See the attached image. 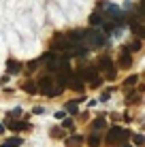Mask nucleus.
I'll list each match as a JSON object with an SVG mask.
<instances>
[{
    "label": "nucleus",
    "instance_id": "nucleus-1",
    "mask_svg": "<svg viewBox=\"0 0 145 147\" xmlns=\"http://www.w3.org/2000/svg\"><path fill=\"white\" fill-rule=\"evenodd\" d=\"M36 88H38V92L45 94V96H60L62 90H64L62 85H56V81L51 77H41L38 83H36Z\"/></svg>",
    "mask_w": 145,
    "mask_h": 147
},
{
    "label": "nucleus",
    "instance_id": "nucleus-2",
    "mask_svg": "<svg viewBox=\"0 0 145 147\" xmlns=\"http://www.w3.org/2000/svg\"><path fill=\"white\" fill-rule=\"evenodd\" d=\"M126 139H130V132H128V130H122L119 126H113L107 132V143L109 145L111 143H122V141H126Z\"/></svg>",
    "mask_w": 145,
    "mask_h": 147
},
{
    "label": "nucleus",
    "instance_id": "nucleus-3",
    "mask_svg": "<svg viewBox=\"0 0 145 147\" xmlns=\"http://www.w3.org/2000/svg\"><path fill=\"white\" fill-rule=\"evenodd\" d=\"M83 36H86V40H88L90 45L107 47V36H105V34H100L98 30H86V32H83Z\"/></svg>",
    "mask_w": 145,
    "mask_h": 147
},
{
    "label": "nucleus",
    "instance_id": "nucleus-4",
    "mask_svg": "<svg viewBox=\"0 0 145 147\" xmlns=\"http://www.w3.org/2000/svg\"><path fill=\"white\" fill-rule=\"evenodd\" d=\"M96 77H98V70H96V68H92V66H90V68H81L77 75H75V79H79V81H88V83H92V81L96 79Z\"/></svg>",
    "mask_w": 145,
    "mask_h": 147
},
{
    "label": "nucleus",
    "instance_id": "nucleus-5",
    "mask_svg": "<svg viewBox=\"0 0 145 147\" xmlns=\"http://www.w3.org/2000/svg\"><path fill=\"white\" fill-rule=\"evenodd\" d=\"M71 47V43L66 40V36H60V34H56L51 40V51H66V49Z\"/></svg>",
    "mask_w": 145,
    "mask_h": 147
},
{
    "label": "nucleus",
    "instance_id": "nucleus-6",
    "mask_svg": "<svg viewBox=\"0 0 145 147\" xmlns=\"http://www.w3.org/2000/svg\"><path fill=\"white\" fill-rule=\"evenodd\" d=\"M117 64H119L122 68H130V66H132V55L128 53V51H124V53L117 58Z\"/></svg>",
    "mask_w": 145,
    "mask_h": 147
},
{
    "label": "nucleus",
    "instance_id": "nucleus-7",
    "mask_svg": "<svg viewBox=\"0 0 145 147\" xmlns=\"http://www.w3.org/2000/svg\"><path fill=\"white\" fill-rule=\"evenodd\" d=\"M128 24H130V26H132L134 34H137L139 38H141V36H145V28H143V26H141V24H139V22H137V19H134V17H130V19H128Z\"/></svg>",
    "mask_w": 145,
    "mask_h": 147
},
{
    "label": "nucleus",
    "instance_id": "nucleus-8",
    "mask_svg": "<svg viewBox=\"0 0 145 147\" xmlns=\"http://www.w3.org/2000/svg\"><path fill=\"white\" fill-rule=\"evenodd\" d=\"M24 145V141L19 139V136H11V139H7L0 147H22Z\"/></svg>",
    "mask_w": 145,
    "mask_h": 147
},
{
    "label": "nucleus",
    "instance_id": "nucleus-9",
    "mask_svg": "<svg viewBox=\"0 0 145 147\" xmlns=\"http://www.w3.org/2000/svg\"><path fill=\"white\" fill-rule=\"evenodd\" d=\"M98 68L105 70V73H107V70H111V68H113V66H111V58H109V55H103V58L98 60Z\"/></svg>",
    "mask_w": 145,
    "mask_h": 147
},
{
    "label": "nucleus",
    "instance_id": "nucleus-10",
    "mask_svg": "<svg viewBox=\"0 0 145 147\" xmlns=\"http://www.w3.org/2000/svg\"><path fill=\"white\" fill-rule=\"evenodd\" d=\"M22 90H24V92H28V94H36V92H38V88H36V83H34V81H24V83H22Z\"/></svg>",
    "mask_w": 145,
    "mask_h": 147
},
{
    "label": "nucleus",
    "instance_id": "nucleus-11",
    "mask_svg": "<svg viewBox=\"0 0 145 147\" xmlns=\"http://www.w3.org/2000/svg\"><path fill=\"white\" fill-rule=\"evenodd\" d=\"M7 126L11 130H24V128H28V124H24V121H15V119H9L7 117Z\"/></svg>",
    "mask_w": 145,
    "mask_h": 147
},
{
    "label": "nucleus",
    "instance_id": "nucleus-12",
    "mask_svg": "<svg viewBox=\"0 0 145 147\" xmlns=\"http://www.w3.org/2000/svg\"><path fill=\"white\" fill-rule=\"evenodd\" d=\"M7 70L11 75H17L19 70H22V66H19V62H15V60H9V62H7Z\"/></svg>",
    "mask_w": 145,
    "mask_h": 147
},
{
    "label": "nucleus",
    "instance_id": "nucleus-13",
    "mask_svg": "<svg viewBox=\"0 0 145 147\" xmlns=\"http://www.w3.org/2000/svg\"><path fill=\"white\" fill-rule=\"evenodd\" d=\"M88 145H90V147H98V145H100V136L94 132V130H92V134L88 136Z\"/></svg>",
    "mask_w": 145,
    "mask_h": 147
},
{
    "label": "nucleus",
    "instance_id": "nucleus-14",
    "mask_svg": "<svg viewBox=\"0 0 145 147\" xmlns=\"http://www.w3.org/2000/svg\"><path fill=\"white\" fill-rule=\"evenodd\" d=\"M90 24H92V26H100V24H103L100 13H92V15H90Z\"/></svg>",
    "mask_w": 145,
    "mask_h": 147
},
{
    "label": "nucleus",
    "instance_id": "nucleus-15",
    "mask_svg": "<svg viewBox=\"0 0 145 147\" xmlns=\"http://www.w3.org/2000/svg\"><path fill=\"white\" fill-rule=\"evenodd\" d=\"M81 141H83L81 136H79V134H75V136H71V139L66 141V145H68V147H77L79 143H81Z\"/></svg>",
    "mask_w": 145,
    "mask_h": 147
},
{
    "label": "nucleus",
    "instance_id": "nucleus-16",
    "mask_svg": "<svg viewBox=\"0 0 145 147\" xmlns=\"http://www.w3.org/2000/svg\"><path fill=\"white\" fill-rule=\"evenodd\" d=\"M92 130H103L105 128V117H98L96 121H92V126H90Z\"/></svg>",
    "mask_w": 145,
    "mask_h": 147
},
{
    "label": "nucleus",
    "instance_id": "nucleus-17",
    "mask_svg": "<svg viewBox=\"0 0 145 147\" xmlns=\"http://www.w3.org/2000/svg\"><path fill=\"white\" fill-rule=\"evenodd\" d=\"M100 26H103V32L107 34V36H109V34L113 32V30H115V24H113V22H111V24H105V22H103Z\"/></svg>",
    "mask_w": 145,
    "mask_h": 147
},
{
    "label": "nucleus",
    "instance_id": "nucleus-18",
    "mask_svg": "<svg viewBox=\"0 0 145 147\" xmlns=\"http://www.w3.org/2000/svg\"><path fill=\"white\" fill-rule=\"evenodd\" d=\"M128 49H130V51H139V49H141V40H132V43H130V47H126V51H128Z\"/></svg>",
    "mask_w": 145,
    "mask_h": 147
},
{
    "label": "nucleus",
    "instance_id": "nucleus-19",
    "mask_svg": "<svg viewBox=\"0 0 145 147\" xmlns=\"http://www.w3.org/2000/svg\"><path fill=\"white\" fill-rule=\"evenodd\" d=\"M51 136H53V139H62V136H64V130H62V128H51Z\"/></svg>",
    "mask_w": 145,
    "mask_h": 147
},
{
    "label": "nucleus",
    "instance_id": "nucleus-20",
    "mask_svg": "<svg viewBox=\"0 0 145 147\" xmlns=\"http://www.w3.org/2000/svg\"><path fill=\"white\" fill-rule=\"evenodd\" d=\"M137 81H139V77H137V75H130V77H128L126 81H124V83H126V88H128V85H137Z\"/></svg>",
    "mask_w": 145,
    "mask_h": 147
},
{
    "label": "nucleus",
    "instance_id": "nucleus-21",
    "mask_svg": "<svg viewBox=\"0 0 145 147\" xmlns=\"http://www.w3.org/2000/svg\"><path fill=\"white\" fill-rule=\"evenodd\" d=\"M132 143L137 145V147H139V145H143V134H134V136H132Z\"/></svg>",
    "mask_w": 145,
    "mask_h": 147
},
{
    "label": "nucleus",
    "instance_id": "nucleus-22",
    "mask_svg": "<svg viewBox=\"0 0 145 147\" xmlns=\"http://www.w3.org/2000/svg\"><path fill=\"white\" fill-rule=\"evenodd\" d=\"M66 111L75 115V113H77V102H68V105H66Z\"/></svg>",
    "mask_w": 145,
    "mask_h": 147
},
{
    "label": "nucleus",
    "instance_id": "nucleus-23",
    "mask_svg": "<svg viewBox=\"0 0 145 147\" xmlns=\"http://www.w3.org/2000/svg\"><path fill=\"white\" fill-rule=\"evenodd\" d=\"M64 128L71 130V128H73V119H64Z\"/></svg>",
    "mask_w": 145,
    "mask_h": 147
},
{
    "label": "nucleus",
    "instance_id": "nucleus-24",
    "mask_svg": "<svg viewBox=\"0 0 145 147\" xmlns=\"http://www.w3.org/2000/svg\"><path fill=\"white\" fill-rule=\"evenodd\" d=\"M109 96H111V90H105L103 92V100H109Z\"/></svg>",
    "mask_w": 145,
    "mask_h": 147
},
{
    "label": "nucleus",
    "instance_id": "nucleus-25",
    "mask_svg": "<svg viewBox=\"0 0 145 147\" xmlns=\"http://www.w3.org/2000/svg\"><path fill=\"white\" fill-rule=\"evenodd\" d=\"M64 115H66L64 111H58V113H56V117H58V119H64Z\"/></svg>",
    "mask_w": 145,
    "mask_h": 147
},
{
    "label": "nucleus",
    "instance_id": "nucleus-26",
    "mask_svg": "<svg viewBox=\"0 0 145 147\" xmlns=\"http://www.w3.org/2000/svg\"><path fill=\"white\" fill-rule=\"evenodd\" d=\"M0 132H4V126L2 124H0Z\"/></svg>",
    "mask_w": 145,
    "mask_h": 147
},
{
    "label": "nucleus",
    "instance_id": "nucleus-27",
    "mask_svg": "<svg viewBox=\"0 0 145 147\" xmlns=\"http://www.w3.org/2000/svg\"><path fill=\"white\" fill-rule=\"evenodd\" d=\"M124 147H132V145H124Z\"/></svg>",
    "mask_w": 145,
    "mask_h": 147
}]
</instances>
